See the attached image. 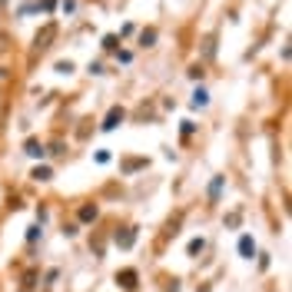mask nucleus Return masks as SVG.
<instances>
[{
  "label": "nucleus",
  "mask_w": 292,
  "mask_h": 292,
  "mask_svg": "<svg viewBox=\"0 0 292 292\" xmlns=\"http://www.w3.org/2000/svg\"><path fill=\"white\" fill-rule=\"evenodd\" d=\"M27 153H30V156H43V146H40V143H33V139H30V143H27Z\"/></svg>",
  "instance_id": "obj_7"
},
{
  "label": "nucleus",
  "mask_w": 292,
  "mask_h": 292,
  "mask_svg": "<svg viewBox=\"0 0 292 292\" xmlns=\"http://www.w3.org/2000/svg\"><path fill=\"white\" fill-rule=\"evenodd\" d=\"M199 249H203V239H193V242H189V256H196Z\"/></svg>",
  "instance_id": "obj_9"
},
{
  "label": "nucleus",
  "mask_w": 292,
  "mask_h": 292,
  "mask_svg": "<svg viewBox=\"0 0 292 292\" xmlns=\"http://www.w3.org/2000/svg\"><path fill=\"white\" fill-rule=\"evenodd\" d=\"M116 123H123V110H120V106H116V110H110V116H106L103 130H116Z\"/></svg>",
  "instance_id": "obj_2"
},
{
  "label": "nucleus",
  "mask_w": 292,
  "mask_h": 292,
  "mask_svg": "<svg viewBox=\"0 0 292 292\" xmlns=\"http://www.w3.org/2000/svg\"><path fill=\"white\" fill-rule=\"evenodd\" d=\"M33 176H37V180H50V169H47V166H40L37 173H33Z\"/></svg>",
  "instance_id": "obj_10"
},
{
  "label": "nucleus",
  "mask_w": 292,
  "mask_h": 292,
  "mask_svg": "<svg viewBox=\"0 0 292 292\" xmlns=\"http://www.w3.org/2000/svg\"><path fill=\"white\" fill-rule=\"evenodd\" d=\"M193 103H196V106H206V103H209V93H206V90H196V93H193Z\"/></svg>",
  "instance_id": "obj_4"
},
{
  "label": "nucleus",
  "mask_w": 292,
  "mask_h": 292,
  "mask_svg": "<svg viewBox=\"0 0 292 292\" xmlns=\"http://www.w3.org/2000/svg\"><path fill=\"white\" fill-rule=\"evenodd\" d=\"M80 216H83V219H93V216H97V209H93V206H83V209H80Z\"/></svg>",
  "instance_id": "obj_8"
},
{
  "label": "nucleus",
  "mask_w": 292,
  "mask_h": 292,
  "mask_svg": "<svg viewBox=\"0 0 292 292\" xmlns=\"http://www.w3.org/2000/svg\"><path fill=\"white\" fill-rule=\"evenodd\" d=\"M120 282H123L126 289H136V272H133V269H126L123 276H120Z\"/></svg>",
  "instance_id": "obj_3"
},
{
  "label": "nucleus",
  "mask_w": 292,
  "mask_h": 292,
  "mask_svg": "<svg viewBox=\"0 0 292 292\" xmlns=\"http://www.w3.org/2000/svg\"><path fill=\"white\" fill-rule=\"evenodd\" d=\"M133 236H136V233H133V229H126L123 236H116V242H120V246H133Z\"/></svg>",
  "instance_id": "obj_5"
},
{
  "label": "nucleus",
  "mask_w": 292,
  "mask_h": 292,
  "mask_svg": "<svg viewBox=\"0 0 292 292\" xmlns=\"http://www.w3.org/2000/svg\"><path fill=\"white\" fill-rule=\"evenodd\" d=\"M239 252H242V259H252V256H256V242H252V236L239 239Z\"/></svg>",
  "instance_id": "obj_1"
},
{
  "label": "nucleus",
  "mask_w": 292,
  "mask_h": 292,
  "mask_svg": "<svg viewBox=\"0 0 292 292\" xmlns=\"http://www.w3.org/2000/svg\"><path fill=\"white\" fill-rule=\"evenodd\" d=\"M73 7H77V0H63V10L67 14H73Z\"/></svg>",
  "instance_id": "obj_11"
},
{
  "label": "nucleus",
  "mask_w": 292,
  "mask_h": 292,
  "mask_svg": "<svg viewBox=\"0 0 292 292\" xmlns=\"http://www.w3.org/2000/svg\"><path fill=\"white\" fill-rule=\"evenodd\" d=\"M219 189H223V176H216V180H212V186H209V196L216 199V196H219Z\"/></svg>",
  "instance_id": "obj_6"
}]
</instances>
